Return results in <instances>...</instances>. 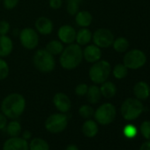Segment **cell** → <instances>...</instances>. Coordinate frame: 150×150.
<instances>
[{
    "instance_id": "23",
    "label": "cell",
    "mask_w": 150,
    "mask_h": 150,
    "mask_svg": "<svg viewBox=\"0 0 150 150\" xmlns=\"http://www.w3.org/2000/svg\"><path fill=\"white\" fill-rule=\"evenodd\" d=\"M64 43L61 41H57V40H52L49 42L45 48V50L53 56L60 55L64 50Z\"/></svg>"
},
{
    "instance_id": "3",
    "label": "cell",
    "mask_w": 150,
    "mask_h": 150,
    "mask_svg": "<svg viewBox=\"0 0 150 150\" xmlns=\"http://www.w3.org/2000/svg\"><path fill=\"white\" fill-rule=\"evenodd\" d=\"M33 64L39 71L48 73L54 70L56 66V60L54 56L46 50H39L34 55Z\"/></svg>"
},
{
    "instance_id": "18",
    "label": "cell",
    "mask_w": 150,
    "mask_h": 150,
    "mask_svg": "<svg viewBox=\"0 0 150 150\" xmlns=\"http://www.w3.org/2000/svg\"><path fill=\"white\" fill-rule=\"evenodd\" d=\"M99 131L98 123L92 119H87L82 125V132L88 138L95 137Z\"/></svg>"
},
{
    "instance_id": "11",
    "label": "cell",
    "mask_w": 150,
    "mask_h": 150,
    "mask_svg": "<svg viewBox=\"0 0 150 150\" xmlns=\"http://www.w3.org/2000/svg\"><path fill=\"white\" fill-rule=\"evenodd\" d=\"M3 150H29L28 141L22 137H10L3 145Z\"/></svg>"
},
{
    "instance_id": "33",
    "label": "cell",
    "mask_w": 150,
    "mask_h": 150,
    "mask_svg": "<svg viewBox=\"0 0 150 150\" xmlns=\"http://www.w3.org/2000/svg\"><path fill=\"white\" fill-rule=\"evenodd\" d=\"M88 89V86L86 83H81L75 88V94L79 96H86Z\"/></svg>"
},
{
    "instance_id": "7",
    "label": "cell",
    "mask_w": 150,
    "mask_h": 150,
    "mask_svg": "<svg viewBox=\"0 0 150 150\" xmlns=\"http://www.w3.org/2000/svg\"><path fill=\"white\" fill-rule=\"evenodd\" d=\"M68 125V118L64 113H54L45 120V128L50 133L62 132Z\"/></svg>"
},
{
    "instance_id": "30",
    "label": "cell",
    "mask_w": 150,
    "mask_h": 150,
    "mask_svg": "<svg viewBox=\"0 0 150 150\" xmlns=\"http://www.w3.org/2000/svg\"><path fill=\"white\" fill-rule=\"evenodd\" d=\"M10 68L6 60L2 57H0V81H3L6 79L9 75Z\"/></svg>"
},
{
    "instance_id": "9",
    "label": "cell",
    "mask_w": 150,
    "mask_h": 150,
    "mask_svg": "<svg viewBox=\"0 0 150 150\" xmlns=\"http://www.w3.org/2000/svg\"><path fill=\"white\" fill-rule=\"evenodd\" d=\"M20 41L21 45L28 50H34L37 47L39 42V36L37 31L31 28H26L21 31Z\"/></svg>"
},
{
    "instance_id": "17",
    "label": "cell",
    "mask_w": 150,
    "mask_h": 150,
    "mask_svg": "<svg viewBox=\"0 0 150 150\" xmlns=\"http://www.w3.org/2000/svg\"><path fill=\"white\" fill-rule=\"evenodd\" d=\"M133 94L139 100H146L150 95L149 86L143 81H139L135 84L133 88Z\"/></svg>"
},
{
    "instance_id": "35",
    "label": "cell",
    "mask_w": 150,
    "mask_h": 150,
    "mask_svg": "<svg viewBox=\"0 0 150 150\" xmlns=\"http://www.w3.org/2000/svg\"><path fill=\"white\" fill-rule=\"evenodd\" d=\"M19 1L20 0H4L3 3H4V6L6 9L13 10L17 6V5L19 4Z\"/></svg>"
},
{
    "instance_id": "21",
    "label": "cell",
    "mask_w": 150,
    "mask_h": 150,
    "mask_svg": "<svg viewBox=\"0 0 150 150\" xmlns=\"http://www.w3.org/2000/svg\"><path fill=\"white\" fill-rule=\"evenodd\" d=\"M100 91H101V94L103 97H105L107 99H110L116 95L117 88L113 82L106 81L103 83H102V86L100 88Z\"/></svg>"
},
{
    "instance_id": "16",
    "label": "cell",
    "mask_w": 150,
    "mask_h": 150,
    "mask_svg": "<svg viewBox=\"0 0 150 150\" xmlns=\"http://www.w3.org/2000/svg\"><path fill=\"white\" fill-rule=\"evenodd\" d=\"M13 50L12 39L6 35H0V57H8Z\"/></svg>"
},
{
    "instance_id": "38",
    "label": "cell",
    "mask_w": 150,
    "mask_h": 150,
    "mask_svg": "<svg viewBox=\"0 0 150 150\" xmlns=\"http://www.w3.org/2000/svg\"><path fill=\"white\" fill-rule=\"evenodd\" d=\"M139 150H150V140L145 141L139 147Z\"/></svg>"
},
{
    "instance_id": "36",
    "label": "cell",
    "mask_w": 150,
    "mask_h": 150,
    "mask_svg": "<svg viewBox=\"0 0 150 150\" xmlns=\"http://www.w3.org/2000/svg\"><path fill=\"white\" fill-rule=\"evenodd\" d=\"M50 6L53 10H57L62 6V0H50Z\"/></svg>"
},
{
    "instance_id": "8",
    "label": "cell",
    "mask_w": 150,
    "mask_h": 150,
    "mask_svg": "<svg viewBox=\"0 0 150 150\" xmlns=\"http://www.w3.org/2000/svg\"><path fill=\"white\" fill-rule=\"evenodd\" d=\"M146 62V57L144 52L139 50H132L124 57V64L129 69H139Z\"/></svg>"
},
{
    "instance_id": "5",
    "label": "cell",
    "mask_w": 150,
    "mask_h": 150,
    "mask_svg": "<svg viewBox=\"0 0 150 150\" xmlns=\"http://www.w3.org/2000/svg\"><path fill=\"white\" fill-rule=\"evenodd\" d=\"M144 107L140 100L137 98H128L121 105V115L124 119L132 121L139 117L143 112Z\"/></svg>"
},
{
    "instance_id": "20",
    "label": "cell",
    "mask_w": 150,
    "mask_h": 150,
    "mask_svg": "<svg viewBox=\"0 0 150 150\" xmlns=\"http://www.w3.org/2000/svg\"><path fill=\"white\" fill-rule=\"evenodd\" d=\"M92 32L87 28H81L76 33V38L75 42L80 46L81 45H88L92 40Z\"/></svg>"
},
{
    "instance_id": "40",
    "label": "cell",
    "mask_w": 150,
    "mask_h": 150,
    "mask_svg": "<svg viewBox=\"0 0 150 150\" xmlns=\"http://www.w3.org/2000/svg\"><path fill=\"white\" fill-rule=\"evenodd\" d=\"M65 150H80V149L75 144H70L66 146Z\"/></svg>"
},
{
    "instance_id": "37",
    "label": "cell",
    "mask_w": 150,
    "mask_h": 150,
    "mask_svg": "<svg viewBox=\"0 0 150 150\" xmlns=\"http://www.w3.org/2000/svg\"><path fill=\"white\" fill-rule=\"evenodd\" d=\"M6 125H7V117L3 113L0 112V130L5 129Z\"/></svg>"
},
{
    "instance_id": "22",
    "label": "cell",
    "mask_w": 150,
    "mask_h": 150,
    "mask_svg": "<svg viewBox=\"0 0 150 150\" xmlns=\"http://www.w3.org/2000/svg\"><path fill=\"white\" fill-rule=\"evenodd\" d=\"M86 96H87V99L89 103H91V104L98 103L101 99V96H102L100 88L97 87L96 85H92V86L88 87Z\"/></svg>"
},
{
    "instance_id": "14",
    "label": "cell",
    "mask_w": 150,
    "mask_h": 150,
    "mask_svg": "<svg viewBox=\"0 0 150 150\" xmlns=\"http://www.w3.org/2000/svg\"><path fill=\"white\" fill-rule=\"evenodd\" d=\"M83 52V58L86 59L88 63H96L101 59L102 51L101 48L96 46V44L87 45L86 48L82 50Z\"/></svg>"
},
{
    "instance_id": "32",
    "label": "cell",
    "mask_w": 150,
    "mask_h": 150,
    "mask_svg": "<svg viewBox=\"0 0 150 150\" xmlns=\"http://www.w3.org/2000/svg\"><path fill=\"white\" fill-rule=\"evenodd\" d=\"M139 131L145 139L150 140V121H144L140 125Z\"/></svg>"
},
{
    "instance_id": "13",
    "label": "cell",
    "mask_w": 150,
    "mask_h": 150,
    "mask_svg": "<svg viewBox=\"0 0 150 150\" xmlns=\"http://www.w3.org/2000/svg\"><path fill=\"white\" fill-rule=\"evenodd\" d=\"M53 103L56 109L61 113L68 112L71 107V102L69 96L64 93H57L53 97Z\"/></svg>"
},
{
    "instance_id": "6",
    "label": "cell",
    "mask_w": 150,
    "mask_h": 150,
    "mask_svg": "<svg viewBox=\"0 0 150 150\" xmlns=\"http://www.w3.org/2000/svg\"><path fill=\"white\" fill-rule=\"evenodd\" d=\"M116 115V107L112 103H106L98 107V109L95 111L94 117L98 124L102 125H107L115 120Z\"/></svg>"
},
{
    "instance_id": "15",
    "label": "cell",
    "mask_w": 150,
    "mask_h": 150,
    "mask_svg": "<svg viewBox=\"0 0 150 150\" xmlns=\"http://www.w3.org/2000/svg\"><path fill=\"white\" fill-rule=\"evenodd\" d=\"M35 29L38 33L48 35L53 31V23L52 21L46 17H40L35 21Z\"/></svg>"
},
{
    "instance_id": "27",
    "label": "cell",
    "mask_w": 150,
    "mask_h": 150,
    "mask_svg": "<svg viewBox=\"0 0 150 150\" xmlns=\"http://www.w3.org/2000/svg\"><path fill=\"white\" fill-rule=\"evenodd\" d=\"M127 67L124 64H117L113 69V75L117 80L124 79L127 75Z\"/></svg>"
},
{
    "instance_id": "25",
    "label": "cell",
    "mask_w": 150,
    "mask_h": 150,
    "mask_svg": "<svg viewBox=\"0 0 150 150\" xmlns=\"http://www.w3.org/2000/svg\"><path fill=\"white\" fill-rule=\"evenodd\" d=\"M6 128V132L10 137H18L21 135L22 131L20 122L16 121L15 119H13V121L7 123Z\"/></svg>"
},
{
    "instance_id": "2",
    "label": "cell",
    "mask_w": 150,
    "mask_h": 150,
    "mask_svg": "<svg viewBox=\"0 0 150 150\" xmlns=\"http://www.w3.org/2000/svg\"><path fill=\"white\" fill-rule=\"evenodd\" d=\"M82 59L83 52L81 47L77 43H71L68 44L60 54L59 64L65 70H72L81 63Z\"/></svg>"
},
{
    "instance_id": "34",
    "label": "cell",
    "mask_w": 150,
    "mask_h": 150,
    "mask_svg": "<svg viewBox=\"0 0 150 150\" xmlns=\"http://www.w3.org/2000/svg\"><path fill=\"white\" fill-rule=\"evenodd\" d=\"M10 31V24L6 21H0V35H6Z\"/></svg>"
},
{
    "instance_id": "4",
    "label": "cell",
    "mask_w": 150,
    "mask_h": 150,
    "mask_svg": "<svg viewBox=\"0 0 150 150\" xmlns=\"http://www.w3.org/2000/svg\"><path fill=\"white\" fill-rule=\"evenodd\" d=\"M111 71V66L105 60H99L93 64L89 69V78L95 84H102L106 81Z\"/></svg>"
},
{
    "instance_id": "39",
    "label": "cell",
    "mask_w": 150,
    "mask_h": 150,
    "mask_svg": "<svg viewBox=\"0 0 150 150\" xmlns=\"http://www.w3.org/2000/svg\"><path fill=\"white\" fill-rule=\"evenodd\" d=\"M31 137H32V134L29 131H25L22 132V138L25 139L26 140H28L29 139H31Z\"/></svg>"
},
{
    "instance_id": "29",
    "label": "cell",
    "mask_w": 150,
    "mask_h": 150,
    "mask_svg": "<svg viewBox=\"0 0 150 150\" xmlns=\"http://www.w3.org/2000/svg\"><path fill=\"white\" fill-rule=\"evenodd\" d=\"M79 114L81 115V117L85 119H89L94 116L95 110L93 109L92 106L88 104H84V105H81V108L79 109Z\"/></svg>"
},
{
    "instance_id": "1",
    "label": "cell",
    "mask_w": 150,
    "mask_h": 150,
    "mask_svg": "<svg viewBox=\"0 0 150 150\" xmlns=\"http://www.w3.org/2000/svg\"><path fill=\"white\" fill-rule=\"evenodd\" d=\"M26 108V100L24 96L19 93L8 95L1 103L2 113L10 119L20 117Z\"/></svg>"
},
{
    "instance_id": "31",
    "label": "cell",
    "mask_w": 150,
    "mask_h": 150,
    "mask_svg": "<svg viewBox=\"0 0 150 150\" xmlns=\"http://www.w3.org/2000/svg\"><path fill=\"white\" fill-rule=\"evenodd\" d=\"M123 133L125 138L127 139H132L137 135V129L133 125H126L123 128Z\"/></svg>"
},
{
    "instance_id": "12",
    "label": "cell",
    "mask_w": 150,
    "mask_h": 150,
    "mask_svg": "<svg viewBox=\"0 0 150 150\" xmlns=\"http://www.w3.org/2000/svg\"><path fill=\"white\" fill-rule=\"evenodd\" d=\"M76 31L70 25H64L59 28L57 36L59 41L64 44H71L75 42L76 38Z\"/></svg>"
},
{
    "instance_id": "28",
    "label": "cell",
    "mask_w": 150,
    "mask_h": 150,
    "mask_svg": "<svg viewBox=\"0 0 150 150\" xmlns=\"http://www.w3.org/2000/svg\"><path fill=\"white\" fill-rule=\"evenodd\" d=\"M82 0H68L67 1V12L70 15L75 16L79 10Z\"/></svg>"
},
{
    "instance_id": "26",
    "label": "cell",
    "mask_w": 150,
    "mask_h": 150,
    "mask_svg": "<svg viewBox=\"0 0 150 150\" xmlns=\"http://www.w3.org/2000/svg\"><path fill=\"white\" fill-rule=\"evenodd\" d=\"M113 48L117 52H125L127 50L129 47L128 41L124 37H118L117 39L114 40L113 42Z\"/></svg>"
},
{
    "instance_id": "24",
    "label": "cell",
    "mask_w": 150,
    "mask_h": 150,
    "mask_svg": "<svg viewBox=\"0 0 150 150\" xmlns=\"http://www.w3.org/2000/svg\"><path fill=\"white\" fill-rule=\"evenodd\" d=\"M29 150H50L49 143L42 138H34L28 143Z\"/></svg>"
},
{
    "instance_id": "19",
    "label": "cell",
    "mask_w": 150,
    "mask_h": 150,
    "mask_svg": "<svg viewBox=\"0 0 150 150\" xmlns=\"http://www.w3.org/2000/svg\"><path fill=\"white\" fill-rule=\"evenodd\" d=\"M75 21L81 28H88L93 21V16L88 11H79L75 14Z\"/></svg>"
},
{
    "instance_id": "10",
    "label": "cell",
    "mask_w": 150,
    "mask_h": 150,
    "mask_svg": "<svg viewBox=\"0 0 150 150\" xmlns=\"http://www.w3.org/2000/svg\"><path fill=\"white\" fill-rule=\"evenodd\" d=\"M92 40L99 48H108L112 45L114 35L112 32L107 28H99L93 34Z\"/></svg>"
}]
</instances>
